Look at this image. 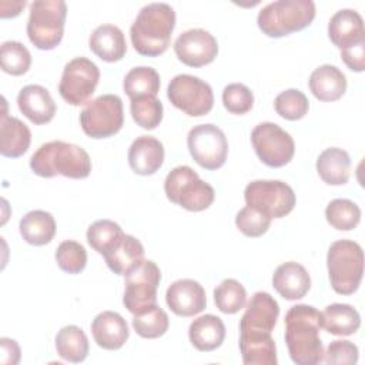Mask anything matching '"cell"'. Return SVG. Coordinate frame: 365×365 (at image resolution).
Listing matches in <instances>:
<instances>
[{"label": "cell", "instance_id": "6da1fadb", "mask_svg": "<svg viewBox=\"0 0 365 365\" xmlns=\"http://www.w3.org/2000/svg\"><path fill=\"white\" fill-rule=\"evenodd\" d=\"M279 305L268 292H255L240 319V352L245 365H277V346L271 336Z\"/></svg>", "mask_w": 365, "mask_h": 365}, {"label": "cell", "instance_id": "7a4b0ae2", "mask_svg": "<svg viewBox=\"0 0 365 365\" xmlns=\"http://www.w3.org/2000/svg\"><path fill=\"white\" fill-rule=\"evenodd\" d=\"M285 342L292 362L317 365L324 359V346L319 338L321 312L307 304L291 307L285 314Z\"/></svg>", "mask_w": 365, "mask_h": 365}, {"label": "cell", "instance_id": "3957f363", "mask_svg": "<svg viewBox=\"0 0 365 365\" xmlns=\"http://www.w3.org/2000/svg\"><path fill=\"white\" fill-rule=\"evenodd\" d=\"M175 27V11L167 3H148L138 11L130 27L134 50L147 57L163 54Z\"/></svg>", "mask_w": 365, "mask_h": 365}, {"label": "cell", "instance_id": "277c9868", "mask_svg": "<svg viewBox=\"0 0 365 365\" xmlns=\"http://www.w3.org/2000/svg\"><path fill=\"white\" fill-rule=\"evenodd\" d=\"M31 171L43 178L63 175L67 178H86L91 173L88 153L66 141H48L40 145L30 158Z\"/></svg>", "mask_w": 365, "mask_h": 365}, {"label": "cell", "instance_id": "5b68a950", "mask_svg": "<svg viewBox=\"0 0 365 365\" xmlns=\"http://www.w3.org/2000/svg\"><path fill=\"white\" fill-rule=\"evenodd\" d=\"M315 17L312 0H277L262 7L257 17L259 30L274 38L308 27Z\"/></svg>", "mask_w": 365, "mask_h": 365}, {"label": "cell", "instance_id": "8992f818", "mask_svg": "<svg viewBox=\"0 0 365 365\" xmlns=\"http://www.w3.org/2000/svg\"><path fill=\"white\" fill-rule=\"evenodd\" d=\"M327 267L332 289L341 295L354 294L364 275V251L351 240L334 241L327 254Z\"/></svg>", "mask_w": 365, "mask_h": 365}, {"label": "cell", "instance_id": "52a82bcc", "mask_svg": "<svg viewBox=\"0 0 365 365\" xmlns=\"http://www.w3.org/2000/svg\"><path fill=\"white\" fill-rule=\"evenodd\" d=\"M67 4L63 0H36L30 4L27 36L38 50L56 48L64 34Z\"/></svg>", "mask_w": 365, "mask_h": 365}, {"label": "cell", "instance_id": "ba28073f", "mask_svg": "<svg viewBox=\"0 0 365 365\" xmlns=\"http://www.w3.org/2000/svg\"><path fill=\"white\" fill-rule=\"evenodd\" d=\"M164 191L171 202L194 212L207 210L215 197L214 188L188 165H178L167 174Z\"/></svg>", "mask_w": 365, "mask_h": 365}, {"label": "cell", "instance_id": "9c48e42d", "mask_svg": "<svg viewBox=\"0 0 365 365\" xmlns=\"http://www.w3.org/2000/svg\"><path fill=\"white\" fill-rule=\"evenodd\" d=\"M124 124L123 101L115 94H103L88 101L80 113V125L91 138L117 134Z\"/></svg>", "mask_w": 365, "mask_h": 365}, {"label": "cell", "instance_id": "30bf717a", "mask_svg": "<svg viewBox=\"0 0 365 365\" xmlns=\"http://www.w3.org/2000/svg\"><path fill=\"white\" fill-rule=\"evenodd\" d=\"M247 205L259 210L269 218H282L295 207V192L279 180H255L244 190Z\"/></svg>", "mask_w": 365, "mask_h": 365}, {"label": "cell", "instance_id": "8fae6325", "mask_svg": "<svg viewBox=\"0 0 365 365\" xmlns=\"http://www.w3.org/2000/svg\"><path fill=\"white\" fill-rule=\"evenodd\" d=\"M167 97L174 107L190 117L208 114L214 106V93L208 83L191 74H178L167 87Z\"/></svg>", "mask_w": 365, "mask_h": 365}, {"label": "cell", "instance_id": "7c38bea8", "mask_svg": "<svg viewBox=\"0 0 365 365\" xmlns=\"http://www.w3.org/2000/svg\"><path fill=\"white\" fill-rule=\"evenodd\" d=\"M161 281V271L151 259H143L134 269L125 275L124 281V307L133 314L157 304V289Z\"/></svg>", "mask_w": 365, "mask_h": 365}, {"label": "cell", "instance_id": "4fadbf2b", "mask_svg": "<svg viewBox=\"0 0 365 365\" xmlns=\"http://www.w3.org/2000/svg\"><path fill=\"white\" fill-rule=\"evenodd\" d=\"M251 143L258 158L268 167L279 168L288 164L295 153L289 133L275 123H259L251 131Z\"/></svg>", "mask_w": 365, "mask_h": 365}, {"label": "cell", "instance_id": "5bb4252c", "mask_svg": "<svg viewBox=\"0 0 365 365\" xmlns=\"http://www.w3.org/2000/svg\"><path fill=\"white\" fill-rule=\"evenodd\" d=\"M187 147L194 161L205 170H218L228 155V141L215 124L194 125L187 135Z\"/></svg>", "mask_w": 365, "mask_h": 365}, {"label": "cell", "instance_id": "9a60e30c", "mask_svg": "<svg viewBox=\"0 0 365 365\" xmlns=\"http://www.w3.org/2000/svg\"><path fill=\"white\" fill-rule=\"evenodd\" d=\"M98 80L100 70L97 64L87 57H76L63 68L58 93L66 103L81 106L87 103L96 91Z\"/></svg>", "mask_w": 365, "mask_h": 365}, {"label": "cell", "instance_id": "2e32d148", "mask_svg": "<svg viewBox=\"0 0 365 365\" xmlns=\"http://www.w3.org/2000/svg\"><path fill=\"white\" fill-rule=\"evenodd\" d=\"M175 56L190 67H202L214 61L218 54L217 38L204 29L182 31L174 41Z\"/></svg>", "mask_w": 365, "mask_h": 365}, {"label": "cell", "instance_id": "e0dca14e", "mask_svg": "<svg viewBox=\"0 0 365 365\" xmlns=\"http://www.w3.org/2000/svg\"><path fill=\"white\" fill-rule=\"evenodd\" d=\"M165 302L175 315L192 317L207 305L205 289L198 281L190 278L177 279L167 288Z\"/></svg>", "mask_w": 365, "mask_h": 365}, {"label": "cell", "instance_id": "ac0fdd59", "mask_svg": "<svg viewBox=\"0 0 365 365\" xmlns=\"http://www.w3.org/2000/svg\"><path fill=\"white\" fill-rule=\"evenodd\" d=\"M17 106L23 115L36 125L50 123L57 110L48 90L38 84L24 86L17 94Z\"/></svg>", "mask_w": 365, "mask_h": 365}, {"label": "cell", "instance_id": "d6986e66", "mask_svg": "<svg viewBox=\"0 0 365 365\" xmlns=\"http://www.w3.org/2000/svg\"><path fill=\"white\" fill-rule=\"evenodd\" d=\"M329 40L339 50L365 41L362 16L352 9L338 10L328 23Z\"/></svg>", "mask_w": 365, "mask_h": 365}, {"label": "cell", "instance_id": "ffe728a7", "mask_svg": "<svg viewBox=\"0 0 365 365\" xmlns=\"http://www.w3.org/2000/svg\"><path fill=\"white\" fill-rule=\"evenodd\" d=\"M128 164L138 175H151L157 173L164 163V145L151 135L137 137L128 148Z\"/></svg>", "mask_w": 365, "mask_h": 365}, {"label": "cell", "instance_id": "44dd1931", "mask_svg": "<svg viewBox=\"0 0 365 365\" xmlns=\"http://www.w3.org/2000/svg\"><path fill=\"white\" fill-rule=\"evenodd\" d=\"M91 334L96 344L108 351L120 349L130 336L125 319L114 311H103L96 315L91 322Z\"/></svg>", "mask_w": 365, "mask_h": 365}, {"label": "cell", "instance_id": "7402d4cb", "mask_svg": "<svg viewBox=\"0 0 365 365\" xmlns=\"http://www.w3.org/2000/svg\"><path fill=\"white\" fill-rule=\"evenodd\" d=\"M272 287L284 299H301L311 288V277L305 267L295 261H288L274 271Z\"/></svg>", "mask_w": 365, "mask_h": 365}, {"label": "cell", "instance_id": "603a6c76", "mask_svg": "<svg viewBox=\"0 0 365 365\" xmlns=\"http://www.w3.org/2000/svg\"><path fill=\"white\" fill-rule=\"evenodd\" d=\"M4 113L0 121V153L7 158H17L23 155L31 143L30 128L19 118L10 117L6 113V100L3 98Z\"/></svg>", "mask_w": 365, "mask_h": 365}, {"label": "cell", "instance_id": "cb8c5ba5", "mask_svg": "<svg viewBox=\"0 0 365 365\" xmlns=\"http://www.w3.org/2000/svg\"><path fill=\"white\" fill-rule=\"evenodd\" d=\"M90 50L107 63L121 60L127 51L124 33L114 24H101L94 29L88 38Z\"/></svg>", "mask_w": 365, "mask_h": 365}, {"label": "cell", "instance_id": "d4e9b609", "mask_svg": "<svg viewBox=\"0 0 365 365\" xmlns=\"http://www.w3.org/2000/svg\"><path fill=\"white\" fill-rule=\"evenodd\" d=\"M308 86L319 101H336L346 91V77L336 66L322 64L311 73Z\"/></svg>", "mask_w": 365, "mask_h": 365}, {"label": "cell", "instance_id": "484cf974", "mask_svg": "<svg viewBox=\"0 0 365 365\" xmlns=\"http://www.w3.org/2000/svg\"><path fill=\"white\" fill-rule=\"evenodd\" d=\"M188 338L192 346L198 351H214L220 348L225 339V325L222 319L217 315H201L190 324Z\"/></svg>", "mask_w": 365, "mask_h": 365}, {"label": "cell", "instance_id": "4316f807", "mask_svg": "<svg viewBox=\"0 0 365 365\" xmlns=\"http://www.w3.org/2000/svg\"><path fill=\"white\" fill-rule=\"evenodd\" d=\"M107 267L117 275H127L144 259V247L133 235L124 234L120 242L103 255Z\"/></svg>", "mask_w": 365, "mask_h": 365}, {"label": "cell", "instance_id": "83f0119b", "mask_svg": "<svg viewBox=\"0 0 365 365\" xmlns=\"http://www.w3.org/2000/svg\"><path fill=\"white\" fill-rule=\"evenodd\" d=\"M317 171L329 185L346 184L351 174L349 154L338 147L325 148L317 158Z\"/></svg>", "mask_w": 365, "mask_h": 365}, {"label": "cell", "instance_id": "f1b7e54d", "mask_svg": "<svg viewBox=\"0 0 365 365\" xmlns=\"http://www.w3.org/2000/svg\"><path fill=\"white\" fill-rule=\"evenodd\" d=\"M20 235L30 245H46L56 234L54 217L43 210L29 211L19 222Z\"/></svg>", "mask_w": 365, "mask_h": 365}, {"label": "cell", "instance_id": "f546056e", "mask_svg": "<svg viewBox=\"0 0 365 365\" xmlns=\"http://www.w3.org/2000/svg\"><path fill=\"white\" fill-rule=\"evenodd\" d=\"M321 327L332 335L348 336L361 327L359 312L348 304H331L321 312Z\"/></svg>", "mask_w": 365, "mask_h": 365}, {"label": "cell", "instance_id": "4dcf8cb0", "mask_svg": "<svg viewBox=\"0 0 365 365\" xmlns=\"http://www.w3.org/2000/svg\"><path fill=\"white\" fill-rule=\"evenodd\" d=\"M57 354L68 362H83L88 355V338L77 325L63 327L56 335Z\"/></svg>", "mask_w": 365, "mask_h": 365}, {"label": "cell", "instance_id": "1f68e13d", "mask_svg": "<svg viewBox=\"0 0 365 365\" xmlns=\"http://www.w3.org/2000/svg\"><path fill=\"white\" fill-rule=\"evenodd\" d=\"M160 84V74L153 67L138 66L125 74L123 88L131 100L140 96H157Z\"/></svg>", "mask_w": 365, "mask_h": 365}, {"label": "cell", "instance_id": "d6a6232c", "mask_svg": "<svg viewBox=\"0 0 365 365\" xmlns=\"http://www.w3.org/2000/svg\"><path fill=\"white\" fill-rule=\"evenodd\" d=\"M170 327V319L167 312L157 304L135 314L133 318V328L141 338H160Z\"/></svg>", "mask_w": 365, "mask_h": 365}, {"label": "cell", "instance_id": "836d02e7", "mask_svg": "<svg viewBox=\"0 0 365 365\" xmlns=\"http://www.w3.org/2000/svg\"><path fill=\"white\" fill-rule=\"evenodd\" d=\"M123 237L124 232L121 227L111 220H98L87 230V242L101 255L113 250Z\"/></svg>", "mask_w": 365, "mask_h": 365}, {"label": "cell", "instance_id": "e575fe53", "mask_svg": "<svg viewBox=\"0 0 365 365\" xmlns=\"http://www.w3.org/2000/svg\"><path fill=\"white\" fill-rule=\"evenodd\" d=\"M133 120L144 130H154L163 120L164 107L157 96H140L130 100Z\"/></svg>", "mask_w": 365, "mask_h": 365}, {"label": "cell", "instance_id": "d590c367", "mask_svg": "<svg viewBox=\"0 0 365 365\" xmlns=\"http://www.w3.org/2000/svg\"><path fill=\"white\" fill-rule=\"evenodd\" d=\"M325 218L335 230L351 231L361 221V210L351 200L335 198L327 205Z\"/></svg>", "mask_w": 365, "mask_h": 365}, {"label": "cell", "instance_id": "8d00e7d4", "mask_svg": "<svg viewBox=\"0 0 365 365\" xmlns=\"http://www.w3.org/2000/svg\"><path fill=\"white\" fill-rule=\"evenodd\" d=\"M214 302L221 312L237 314L247 304V291L240 281L227 278L215 287Z\"/></svg>", "mask_w": 365, "mask_h": 365}, {"label": "cell", "instance_id": "74e56055", "mask_svg": "<svg viewBox=\"0 0 365 365\" xmlns=\"http://www.w3.org/2000/svg\"><path fill=\"white\" fill-rule=\"evenodd\" d=\"M31 64V54L29 48L14 40L4 41L0 47V66L1 70L11 76H21L27 73Z\"/></svg>", "mask_w": 365, "mask_h": 365}, {"label": "cell", "instance_id": "f35d334b", "mask_svg": "<svg viewBox=\"0 0 365 365\" xmlns=\"http://www.w3.org/2000/svg\"><path fill=\"white\" fill-rule=\"evenodd\" d=\"M274 107L278 115L285 120L295 121L305 117L309 110V101L298 88H288L275 97Z\"/></svg>", "mask_w": 365, "mask_h": 365}, {"label": "cell", "instance_id": "ab89813d", "mask_svg": "<svg viewBox=\"0 0 365 365\" xmlns=\"http://www.w3.org/2000/svg\"><path fill=\"white\" fill-rule=\"evenodd\" d=\"M56 261L61 271L67 274H80L87 265V251L80 242L66 240L57 247Z\"/></svg>", "mask_w": 365, "mask_h": 365}, {"label": "cell", "instance_id": "60d3db41", "mask_svg": "<svg viewBox=\"0 0 365 365\" xmlns=\"http://www.w3.org/2000/svg\"><path fill=\"white\" fill-rule=\"evenodd\" d=\"M271 220L267 214L259 210L245 205L235 215L237 228L247 237L255 238L265 234L271 225Z\"/></svg>", "mask_w": 365, "mask_h": 365}, {"label": "cell", "instance_id": "b9f144b4", "mask_svg": "<svg viewBox=\"0 0 365 365\" xmlns=\"http://www.w3.org/2000/svg\"><path fill=\"white\" fill-rule=\"evenodd\" d=\"M222 104L231 114H245L254 106L252 91L241 83H231L222 90Z\"/></svg>", "mask_w": 365, "mask_h": 365}, {"label": "cell", "instance_id": "7bdbcfd3", "mask_svg": "<svg viewBox=\"0 0 365 365\" xmlns=\"http://www.w3.org/2000/svg\"><path fill=\"white\" fill-rule=\"evenodd\" d=\"M359 356L358 346L346 339H335L332 341L327 351L324 352V362L328 365L332 364H356Z\"/></svg>", "mask_w": 365, "mask_h": 365}, {"label": "cell", "instance_id": "ee69618b", "mask_svg": "<svg viewBox=\"0 0 365 365\" xmlns=\"http://www.w3.org/2000/svg\"><path fill=\"white\" fill-rule=\"evenodd\" d=\"M341 58L352 71L361 73L365 70V41L341 50Z\"/></svg>", "mask_w": 365, "mask_h": 365}, {"label": "cell", "instance_id": "f6af8a7d", "mask_svg": "<svg viewBox=\"0 0 365 365\" xmlns=\"http://www.w3.org/2000/svg\"><path fill=\"white\" fill-rule=\"evenodd\" d=\"M0 362L6 365H16L20 362V346L14 339L10 338H1L0 339Z\"/></svg>", "mask_w": 365, "mask_h": 365}, {"label": "cell", "instance_id": "bcb514c9", "mask_svg": "<svg viewBox=\"0 0 365 365\" xmlns=\"http://www.w3.org/2000/svg\"><path fill=\"white\" fill-rule=\"evenodd\" d=\"M26 1H1L0 3V17L1 19H9V17H16L20 14L21 9H24Z\"/></svg>", "mask_w": 365, "mask_h": 365}]
</instances>
